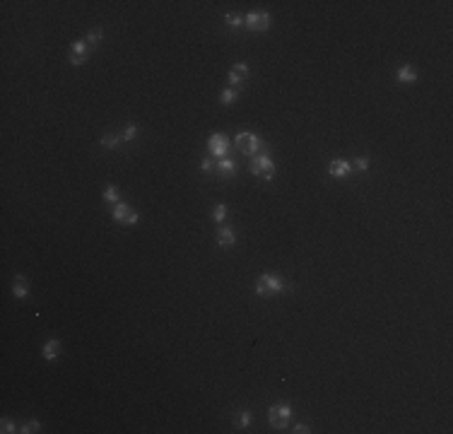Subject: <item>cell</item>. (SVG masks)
<instances>
[{"instance_id":"obj_1","label":"cell","mask_w":453,"mask_h":434,"mask_svg":"<svg viewBox=\"0 0 453 434\" xmlns=\"http://www.w3.org/2000/svg\"><path fill=\"white\" fill-rule=\"evenodd\" d=\"M234 142H236L239 152H244L246 157H256V152H258L260 145H263L256 133H239V135L234 138Z\"/></svg>"},{"instance_id":"obj_2","label":"cell","mask_w":453,"mask_h":434,"mask_svg":"<svg viewBox=\"0 0 453 434\" xmlns=\"http://www.w3.org/2000/svg\"><path fill=\"white\" fill-rule=\"evenodd\" d=\"M251 172H253L256 176H263L265 181H272L275 167H272V159L268 157V152H263V155H256V157L251 159Z\"/></svg>"},{"instance_id":"obj_3","label":"cell","mask_w":453,"mask_h":434,"mask_svg":"<svg viewBox=\"0 0 453 434\" xmlns=\"http://www.w3.org/2000/svg\"><path fill=\"white\" fill-rule=\"evenodd\" d=\"M268 417H270V425H272L275 430H285L287 422H289V417H292V408H289L287 403H277V405L270 408Z\"/></svg>"},{"instance_id":"obj_4","label":"cell","mask_w":453,"mask_h":434,"mask_svg":"<svg viewBox=\"0 0 453 434\" xmlns=\"http://www.w3.org/2000/svg\"><path fill=\"white\" fill-rule=\"evenodd\" d=\"M285 287V282L280 280V278H275V275H270V273H265V275H260L258 282H256V292H258L260 297H270V295H275V292H280Z\"/></svg>"},{"instance_id":"obj_5","label":"cell","mask_w":453,"mask_h":434,"mask_svg":"<svg viewBox=\"0 0 453 434\" xmlns=\"http://www.w3.org/2000/svg\"><path fill=\"white\" fill-rule=\"evenodd\" d=\"M114 220H116L118 225H135V222H137V212H135L130 205H126V203H116V208H114Z\"/></svg>"},{"instance_id":"obj_6","label":"cell","mask_w":453,"mask_h":434,"mask_svg":"<svg viewBox=\"0 0 453 434\" xmlns=\"http://www.w3.org/2000/svg\"><path fill=\"white\" fill-rule=\"evenodd\" d=\"M244 24H246L251 32H265L268 24H270V15H268V12H251V15L244 19Z\"/></svg>"},{"instance_id":"obj_7","label":"cell","mask_w":453,"mask_h":434,"mask_svg":"<svg viewBox=\"0 0 453 434\" xmlns=\"http://www.w3.org/2000/svg\"><path fill=\"white\" fill-rule=\"evenodd\" d=\"M87 56H89V44H87V41H75L72 49H70V56H67V58H70L72 65H82Z\"/></svg>"},{"instance_id":"obj_8","label":"cell","mask_w":453,"mask_h":434,"mask_svg":"<svg viewBox=\"0 0 453 434\" xmlns=\"http://www.w3.org/2000/svg\"><path fill=\"white\" fill-rule=\"evenodd\" d=\"M207 145H210V152L215 155V157H227V138L222 135V133H215V135H210V140H207Z\"/></svg>"},{"instance_id":"obj_9","label":"cell","mask_w":453,"mask_h":434,"mask_svg":"<svg viewBox=\"0 0 453 434\" xmlns=\"http://www.w3.org/2000/svg\"><path fill=\"white\" fill-rule=\"evenodd\" d=\"M246 77H249V65L246 63H236L229 70V82L232 85H241V82H246Z\"/></svg>"},{"instance_id":"obj_10","label":"cell","mask_w":453,"mask_h":434,"mask_svg":"<svg viewBox=\"0 0 453 434\" xmlns=\"http://www.w3.org/2000/svg\"><path fill=\"white\" fill-rule=\"evenodd\" d=\"M328 172H330L333 176H337V179H345V176H350L352 167H350V162H345V159H333L330 167H328Z\"/></svg>"},{"instance_id":"obj_11","label":"cell","mask_w":453,"mask_h":434,"mask_svg":"<svg viewBox=\"0 0 453 434\" xmlns=\"http://www.w3.org/2000/svg\"><path fill=\"white\" fill-rule=\"evenodd\" d=\"M217 174H219V176H234V174H236V164H234V159L222 157V159L217 162Z\"/></svg>"},{"instance_id":"obj_12","label":"cell","mask_w":453,"mask_h":434,"mask_svg":"<svg viewBox=\"0 0 453 434\" xmlns=\"http://www.w3.org/2000/svg\"><path fill=\"white\" fill-rule=\"evenodd\" d=\"M12 292H15V297H19V299H24V297L29 295V285H27V280H24L22 275H15V280H12Z\"/></svg>"},{"instance_id":"obj_13","label":"cell","mask_w":453,"mask_h":434,"mask_svg":"<svg viewBox=\"0 0 453 434\" xmlns=\"http://www.w3.org/2000/svg\"><path fill=\"white\" fill-rule=\"evenodd\" d=\"M395 77H398V82H415V80H417V70H415L412 65H403V68L395 72Z\"/></svg>"},{"instance_id":"obj_14","label":"cell","mask_w":453,"mask_h":434,"mask_svg":"<svg viewBox=\"0 0 453 434\" xmlns=\"http://www.w3.org/2000/svg\"><path fill=\"white\" fill-rule=\"evenodd\" d=\"M234 242H236V237H234V232L229 227H222L217 232V244L219 246H234Z\"/></svg>"},{"instance_id":"obj_15","label":"cell","mask_w":453,"mask_h":434,"mask_svg":"<svg viewBox=\"0 0 453 434\" xmlns=\"http://www.w3.org/2000/svg\"><path fill=\"white\" fill-rule=\"evenodd\" d=\"M58 355H61V343H58V340H49V343L44 345V360L53 362Z\"/></svg>"},{"instance_id":"obj_16","label":"cell","mask_w":453,"mask_h":434,"mask_svg":"<svg viewBox=\"0 0 453 434\" xmlns=\"http://www.w3.org/2000/svg\"><path fill=\"white\" fill-rule=\"evenodd\" d=\"M236 97H239V92H236V89H224V92L219 94V102L227 106V104H234V99H236Z\"/></svg>"},{"instance_id":"obj_17","label":"cell","mask_w":453,"mask_h":434,"mask_svg":"<svg viewBox=\"0 0 453 434\" xmlns=\"http://www.w3.org/2000/svg\"><path fill=\"white\" fill-rule=\"evenodd\" d=\"M104 200H106V203H118V188L106 186V191H104Z\"/></svg>"},{"instance_id":"obj_18","label":"cell","mask_w":453,"mask_h":434,"mask_svg":"<svg viewBox=\"0 0 453 434\" xmlns=\"http://www.w3.org/2000/svg\"><path fill=\"white\" fill-rule=\"evenodd\" d=\"M224 22H227L232 29H239V27L244 24V17H241V15H227V17H224Z\"/></svg>"},{"instance_id":"obj_19","label":"cell","mask_w":453,"mask_h":434,"mask_svg":"<svg viewBox=\"0 0 453 434\" xmlns=\"http://www.w3.org/2000/svg\"><path fill=\"white\" fill-rule=\"evenodd\" d=\"M224 217H227V205H217L212 210V220L215 222H224Z\"/></svg>"},{"instance_id":"obj_20","label":"cell","mask_w":453,"mask_h":434,"mask_svg":"<svg viewBox=\"0 0 453 434\" xmlns=\"http://www.w3.org/2000/svg\"><path fill=\"white\" fill-rule=\"evenodd\" d=\"M116 145H118V138H116V135H109V133H106V135L101 138V147L109 150V147H116Z\"/></svg>"},{"instance_id":"obj_21","label":"cell","mask_w":453,"mask_h":434,"mask_svg":"<svg viewBox=\"0 0 453 434\" xmlns=\"http://www.w3.org/2000/svg\"><path fill=\"white\" fill-rule=\"evenodd\" d=\"M39 430H41V425H39V422H36V420H29V422H27V425H24V427H22V430H19V432L29 434V432H39Z\"/></svg>"},{"instance_id":"obj_22","label":"cell","mask_w":453,"mask_h":434,"mask_svg":"<svg viewBox=\"0 0 453 434\" xmlns=\"http://www.w3.org/2000/svg\"><path fill=\"white\" fill-rule=\"evenodd\" d=\"M99 39H101V29H94V32H89V34H87V44H92V46H94Z\"/></svg>"},{"instance_id":"obj_23","label":"cell","mask_w":453,"mask_h":434,"mask_svg":"<svg viewBox=\"0 0 453 434\" xmlns=\"http://www.w3.org/2000/svg\"><path fill=\"white\" fill-rule=\"evenodd\" d=\"M239 425H241V427H249V425H251V413H249V410H244V413L239 415Z\"/></svg>"},{"instance_id":"obj_24","label":"cell","mask_w":453,"mask_h":434,"mask_svg":"<svg viewBox=\"0 0 453 434\" xmlns=\"http://www.w3.org/2000/svg\"><path fill=\"white\" fill-rule=\"evenodd\" d=\"M135 135H137V128H135V125H128V128L123 130V140H133Z\"/></svg>"},{"instance_id":"obj_25","label":"cell","mask_w":453,"mask_h":434,"mask_svg":"<svg viewBox=\"0 0 453 434\" xmlns=\"http://www.w3.org/2000/svg\"><path fill=\"white\" fill-rule=\"evenodd\" d=\"M0 427H2V432H5V434L15 432V425H12V422H10V420H7V417H5V420H2V422H0Z\"/></svg>"},{"instance_id":"obj_26","label":"cell","mask_w":453,"mask_h":434,"mask_svg":"<svg viewBox=\"0 0 453 434\" xmlns=\"http://www.w3.org/2000/svg\"><path fill=\"white\" fill-rule=\"evenodd\" d=\"M354 164H357V169H362V172H364V169L369 167V159H367V157H357V162H354Z\"/></svg>"},{"instance_id":"obj_27","label":"cell","mask_w":453,"mask_h":434,"mask_svg":"<svg viewBox=\"0 0 453 434\" xmlns=\"http://www.w3.org/2000/svg\"><path fill=\"white\" fill-rule=\"evenodd\" d=\"M292 432H297V434H306V432H309V427H306V425H297V427H294Z\"/></svg>"},{"instance_id":"obj_28","label":"cell","mask_w":453,"mask_h":434,"mask_svg":"<svg viewBox=\"0 0 453 434\" xmlns=\"http://www.w3.org/2000/svg\"><path fill=\"white\" fill-rule=\"evenodd\" d=\"M200 169H202V172H210V169H212V162H210V159H202Z\"/></svg>"}]
</instances>
